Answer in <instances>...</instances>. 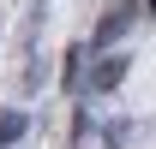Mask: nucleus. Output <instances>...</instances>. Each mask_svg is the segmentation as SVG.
I'll list each match as a JSON object with an SVG mask.
<instances>
[{"label":"nucleus","instance_id":"f03ea898","mask_svg":"<svg viewBox=\"0 0 156 149\" xmlns=\"http://www.w3.org/2000/svg\"><path fill=\"white\" fill-rule=\"evenodd\" d=\"M18 137H24V113H18V108H6V113H0V149L18 143Z\"/></svg>","mask_w":156,"mask_h":149},{"label":"nucleus","instance_id":"39448f33","mask_svg":"<svg viewBox=\"0 0 156 149\" xmlns=\"http://www.w3.org/2000/svg\"><path fill=\"white\" fill-rule=\"evenodd\" d=\"M126 6H138V0H126Z\"/></svg>","mask_w":156,"mask_h":149},{"label":"nucleus","instance_id":"7ed1b4c3","mask_svg":"<svg viewBox=\"0 0 156 149\" xmlns=\"http://www.w3.org/2000/svg\"><path fill=\"white\" fill-rule=\"evenodd\" d=\"M78 78H84V42H72V48H66V90H72Z\"/></svg>","mask_w":156,"mask_h":149},{"label":"nucleus","instance_id":"20e7f679","mask_svg":"<svg viewBox=\"0 0 156 149\" xmlns=\"http://www.w3.org/2000/svg\"><path fill=\"white\" fill-rule=\"evenodd\" d=\"M120 30H126V12H108V18H102V30H96V42H114Z\"/></svg>","mask_w":156,"mask_h":149},{"label":"nucleus","instance_id":"f257e3e1","mask_svg":"<svg viewBox=\"0 0 156 149\" xmlns=\"http://www.w3.org/2000/svg\"><path fill=\"white\" fill-rule=\"evenodd\" d=\"M126 60H132V54H102V66L90 72V90H96V95L120 90V84H126Z\"/></svg>","mask_w":156,"mask_h":149}]
</instances>
